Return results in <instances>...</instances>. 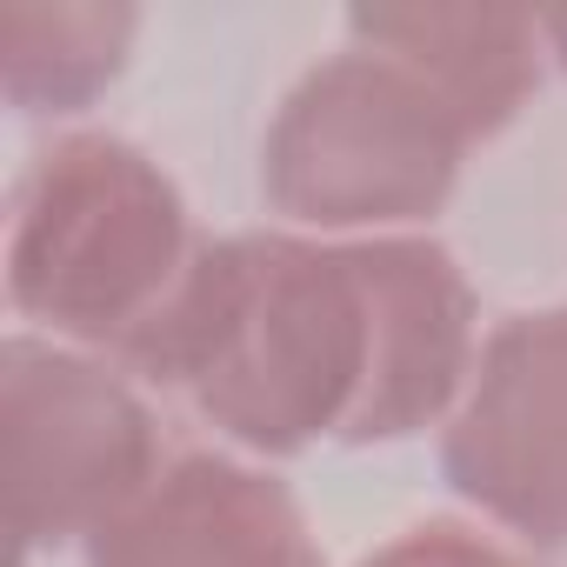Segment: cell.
<instances>
[{
  "mask_svg": "<svg viewBox=\"0 0 567 567\" xmlns=\"http://www.w3.org/2000/svg\"><path fill=\"white\" fill-rule=\"evenodd\" d=\"M441 474L520 540H567V308L507 315L447 414Z\"/></svg>",
  "mask_w": 567,
  "mask_h": 567,
  "instance_id": "5b68a950",
  "label": "cell"
},
{
  "mask_svg": "<svg viewBox=\"0 0 567 567\" xmlns=\"http://www.w3.org/2000/svg\"><path fill=\"white\" fill-rule=\"evenodd\" d=\"M0 447L21 560L34 547L87 540L161 474L147 401L114 368L34 334L0 348Z\"/></svg>",
  "mask_w": 567,
  "mask_h": 567,
  "instance_id": "277c9868",
  "label": "cell"
},
{
  "mask_svg": "<svg viewBox=\"0 0 567 567\" xmlns=\"http://www.w3.org/2000/svg\"><path fill=\"white\" fill-rule=\"evenodd\" d=\"M361 567H527V560L461 520H421V527L381 540Z\"/></svg>",
  "mask_w": 567,
  "mask_h": 567,
  "instance_id": "9c48e42d",
  "label": "cell"
},
{
  "mask_svg": "<svg viewBox=\"0 0 567 567\" xmlns=\"http://www.w3.org/2000/svg\"><path fill=\"white\" fill-rule=\"evenodd\" d=\"M381 240L234 234L187 260L121 354L254 454L361 447L381 394Z\"/></svg>",
  "mask_w": 567,
  "mask_h": 567,
  "instance_id": "6da1fadb",
  "label": "cell"
},
{
  "mask_svg": "<svg viewBox=\"0 0 567 567\" xmlns=\"http://www.w3.org/2000/svg\"><path fill=\"white\" fill-rule=\"evenodd\" d=\"M187 200L121 134H68L34 154L8 220V295L28 321L127 348L187 274Z\"/></svg>",
  "mask_w": 567,
  "mask_h": 567,
  "instance_id": "7a4b0ae2",
  "label": "cell"
},
{
  "mask_svg": "<svg viewBox=\"0 0 567 567\" xmlns=\"http://www.w3.org/2000/svg\"><path fill=\"white\" fill-rule=\"evenodd\" d=\"M354 48L414 68L467 127V141L501 134L540 87V21L487 8H354Z\"/></svg>",
  "mask_w": 567,
  "mask_h": 567,
  "instance_id": "52a82bcc",
  "label": "cell"
},
{
  "mask_svg": "<svg viewBox=\"0 0 567 567\" xmlns=\"http://www.w3.org/2000/svg\"><path fill=\"white\" fill-rule=\"evenodd\" d=\"M540 41L554 48V61L567 68V14H554V21H540Z\"/></svg>",
  "mask_w": 567,
  "mask_h": 567,
  "instance_id": "30bf717a",
  "label": "cell"
},
{
  "mask_svg": "<svg viewBox=\"0 0 567 567\" xmlns=\"http://www.w3.org/2000/svg\"><path fill=\"white\" fill-rule=\"evenodd\" d=\"M141 14L121 0H8L0 8V87L21 114H74L134 54Z\"/></svg>",
  "mask_w": 567,
  "mask_h": 567,
  "instance_id": "ba28073f",
  "label": "cell"
},
{
  "mask_svg": "<svg viewBox=\"0 0 567 567\" xmlns=\"http://www.w3.org/2000/svg\"><path fill=\"white\" fill-rule=\"evenodd\" d=\"M467 127L394 54L348 48L301 74L260 141V194L321 234L427 220L461 174Z\"/></svg>",
  "mask_w": 567,
  "mask_h": 567,
  "instance_id": "3957f363",
  "label": "cell"
},
{
  "mask_svg": "<svg viewBox=\"0 0 567 567\" xmlns=\"http://www.w3.org/2000/svg\"><path fill=\"white\" fill-rule=\"evenodd\" d=\"M87 567H321V547L267 467L181 454L87 534Z\"/></svg>",
  "mask_w": 567,
  "mask_h": 567,
  "instance_id": "8992f818",
  "label": "cell"
}]
</instances>
